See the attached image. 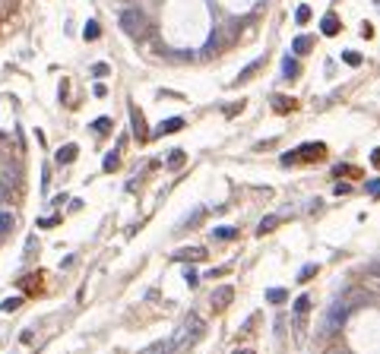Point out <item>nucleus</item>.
I'll return each mask as SVG.
<instances>
[{
  "label": "nucleus",
  "mask_w": 380,
  "mask_h": 354,
  "mask_svg": "<svg viewBox=\"0 0 380 354\" xmlns=\"http://www.w3.org/2000/svg\"><path fill=\"white\" fill-rule=\"evenodd\" d=\"M349 313H352V307H349L346 298H342V301H332L329 310L323 313V320H320V326H317V335H320V338H329L332 332H339Z\"/></svg>",
  "instance_id": "obj_1"
},
{
  "label": "nucleus",
  "mask_w": 380,
  "mask_h": 354,
  "mask_svg": "<svg viewBox=\"0 0 380 354\" xmlns=\"http://www.w3.org/2000/svg\"><path fill=\"white\" fill-rule=\"evenodd\" d=\"M117 26H121V32L130 35V38H139V35H146V16H142L139 7H127V10H121V16H117Z\"/></svg>",
  "instance_id": "obj_2"
},
{
  "label": "nucleus",
  "mask_w": 380,
  "mask_h": 354,
  "mask_svg": "<svg viewBox=\"0 0 380 354\" xmlns=\"http://www.w3.org/2000/svg\"><path fill=\"white\" fill-rule=\"evenodd\" d=\"M200 335H203V320H200L197 313H190L184 320V326H181V332H177V338L171 341V351H184L187 345H194Z\"/></svg>",
  "instance_id": "obj_3"
},
{
  "label": "nucleus",
  "mask_w": 380,
  "mask_h": 354,
  "mask_svg": "<svg viewBox=\"0 0 380 354\" xmlns=\"http://www.w3.org/2000/svg\"><path fill=\"white\" fill-rule=\"evenodd\" d=\"M326 155V146L323 143H304L301 149L282 155V164H292V161H314V158H323Z\"/></svg>",
  "instance_id": "obj_4"
},
{
  "label": "nucleus",
  "mask_w": 380,
  "mask_h": 354,
  "mask_svg": "<svg viewBox=\"0 0 380 354\" xmlns=\"http://www.w3.org/2000/svg\"><path fill=\"white\" fill-rule=\"evenodd\" d=\"M22 184V168L19 164H0V187L4 190H16V187Z\"/></svg>",
  "instance_id": "obj_5"
},
{
  "label": "nucleus",
  "mask_w": 380,
  "mask_h": 354,
  "mask_svg": "<svg viewBox=\"0 0 380 354\" xmlns=\"http://www.w3.org/2000/svg\"><path fill=\"white\" fill-rule=\"evenodd\" d=\"M130 130H133V136L139 139H149V130H146V121H142V114L136 111V104H130Z\"/></svg>",
  "instance_id": "obj_6"
},
{
  "label": "nucleus",
  "mask_w": 380,
  "mask_h": 354,
  "mask_svg": "<svg viewBox=\"0 0 380 354\" xmlns=\"http://www.w3.org/2000/svg\"><path fill=\"white\" fill-rule=\"evenodd\" d=\"M181 127H184V117H168V121H162L149 136H168V133H177Z\"/></svg>",
  "instance_id": "obj_7"
},
{
  "label": "nucleus",
  "mask_w": 380,
  "mask_h": 354,
  "mask_svg": "<svg viewBox=\"0 0 380 354\" xmlns=\"http://www.w3.org/2000/svg\"><path fill=\"white\" fill-rule=\"evenodd\" d=\"M231 298H234V288H228V285H219L216 291H212V307H228L231 304Z\"/></svg>",
  "instance_id": "obj_8"
},
{
  "label": "nucleus",
  "mask_w": 380,
  "mask_h": 354,
  "mask_svg": "<svg viewBox=\"0 0 380 354\" xmlns=\"http://www.w3.org/2000/svg\"><path fill=\"white\" fill-rule=\"evenodd\" d=\"M76 155H79V146H76V143H67V146L57 149L54 161H57V164H70V161H76Z\"/></svg>",
  "instance_id": "obj_9"
},
{
  "label": "nucleus",
  "mask_w": 380,
  "mask_h": 354,
  "mask_svg": "<svg viewBox=\"0 0 380 354\" xmlns=\"http://www.w3.org/2000/svg\"><path fill=\"white\" fill-rule=\"evenodd\" d=\"M361 288L371 294V298H380V272H377V269H371V272L361 278Z\"/></svg>",
  "instance_id": "obj_10"
},
{
  "label": "nucleus",
  "mask_w": 380,
  "mask_h": 354,
  "mask_svg": "<svg viewBox=\"0 0 380 354\" xmlns=\"http://www.w3.org/2000/svg\"><path fill=\"white\" fill-rule=\"evenodd\" d=\"M339 16L336 13H326L323 16V22H320V32H323V35H339Z\"/></svg>",
  "instance_id": "obj_11"
},
{
  "label": "nucleus",
  "mask_w": 380,
  "mask_h": 354,
  "mask_svg": "<svg viewBox=\"0 0 380 354\" xmlns=\"http://www.w3.org/2000/svg\"><path fill=\"white\" fill-rule=\"evenodd\" d=\"M174 259H206V250L203 247H184V250H177Z\"/></svg>",
  "instance_id": "obj_12"
},
{
  "label": "nucleus",
  "mask_w": 380,
  "mask_h": 354,
  "mask_svg": "<svg viewBox=\"0 0 380 354\" xmlns=\"http://www.w3.org/2000/svg\"><path fill=\"white\" fill-rule=\"evenodd\" d=\"M311 44H314L311 35H298L295 44H292V51H295V54H307V51H311Z\"/></svg>",
  "instance_id": "obj_13"
},
{
  "label": "nucleus",
  "mask_w": 380,
  "mask_h": 354,
  "mask_svg": "<svg viewBox=\"0 0 380 354\" xmlns=\"http://www.w3.org/2000/svg\"><path fill=\"white\" fill-rule=\"evenodd\" d=\"M298 73H301L298 61H292V57H285V61H282V76H285V79H295Z\"/></svg>",
  "instance_id": "obj_14"
},
{
  "label": "nucleus",
  "mask_w": 380,
  "mask_h": 354,
  "mask_svg": "<svg viewBox=\"0 0 380 354\" xmlns=\"http://www.w3.org/2000/svg\"><path fill=\"white\" fill-rule=\"evenodd\" d=\"M139 354H171V341H156V345L142 348Z\"/></svg>",
  "instance_id": "obj_15"
},
{
  "label": "nucleus",
  "mask_w": 380,
  "mask_h": 354,
  "mask_svg": "<svg viewBox=\"0 0 380 354\" xmlns=\"http://www.w3.org/2000/svg\"><path fill=\"white\" fill-rule=\"evenodd\" d=\"M99 35H102L99 22H95V19H89V22H86V29H82V38H86V41H95V38H99Z\"/></svg>",
  "instance_id": "obj_16"
},
{
  "label": "nucleus",
  "mask_w": 380,
  "mask_h": 354,
  "mask_svg": "<svg viewBox=\"0 0 380 354\" xmlns=\"http://www.w3.org/2000/svg\"><path fill=\"white\" fill-rule=\"evenodd\" d=\"M212 238H219V241H231V238H238V231L228 228V225H222V228H212Z\"/></svg>",
  "instance_id": "obj_17"
},
{
  "label": "nucleus",
  "mask_w": 380,
  "mask_h": 354,
  "mask_svg": "<svg viewBox=\"0 0 380 354\" xmlns=\"http://www.w3.org/2000/svg\"><path fill=\"white\" fill-rule=\"evenodd\" d=\"M13 225H16V215H13V212H0V234H7Z\"/></svg>",
  "instance_id": "obj_18"
},
{
  "label": "nucleus",
  "mask_w": 380,
  "mask_h": 354,
  "mask_svg": "<svg viewBox=\"0 0 380 354\" xmlns=\"http://www.w3.org/2000/svg\"><path fill=\"white\" fill-rule=\"evenodd\" d=\"M184 161H187V155H184L181 149H174L171 155H168V168H174V171H177V168H184Z\"/></svg>",
  "instance_id": "obj_19"
},
{
  "label": "nucleus",
  "mask_w": 380,
  "mask_h": 354,
  "mask_svg": "<svg viewBox=\"0 0 380 354\" xmlns=\"http://www.w3.org/2000/svg\"><path fill=\"white\" fill-rule=\"evenodd\" d=\"M260 67H263V61H254V64H247V67L241 70V76H238V82H247V79H251V76L257 73Z\"/></svg>",
  "instance_id": "obj_20"
},
{
  "label": "nucleus",
  "mask_w": 380,
  "mask_h": 354,
  "mask_svg": "<svg viewBox=\"0 0 380 354\" xmlns=\"http://www.w3.org/2000/svg\"><path fill=\"white\" fill-rule=\"evenodd\" d=\"M272 104H276V111H292L295 108V98H285V95H276V98H272Z\"/></svg>",
  "instance_id": "obj_21"
},
{
  "label": "nucleus",
  "mask_w": 380,
  "mask_h": 354,
  "mask_svg": "<svg viewBox=\"0 0 380 354\" xmlns=\"http://www.w3.org/2000/svg\"><path fill=\"white\" fill-rule=\"evenodd\" d=\"M117 164H121V155H117V152H108V155H105V161H102V168H105V171H114Z\"/></svg>",
  "instance_id": "obj_22"
},
{
  "label": "nucleus",
  "mask_w": 380,
  "mask_h": 354,
  "mask_svg": "<svg viewBox=\"0 0 380 354\" xmlns=\"http://www.w3.org/2000/svg\"><path fill=\"white\" fill-rule=\"evenodd\" d=\"M307 310H311V298H307V294H301V298L295 301V313H298V316H304Z\"/></svg>",
  "instance_id": "obj_23"
},
{
  "label": "nucleus",
  "mask_w": 380,
  "mask_h": 354,
  "mask_svg": "<svg viewBox=\"0 0 380 354\" xmlns=\"http://www.w3.org/2000/svg\"><path fill=\"white\" fill-rule=\"evenodd\" d=\"M285 298H289V294H285L282 288H269V291H266V301H269V304H282Z\"/></svg>",
  "instance_id": "obj_24"
},
{
  "label": "nucleus",
  "mask_w": 380,
  "mask_h": 354,
  "mask_svg": "<svg viewBox=\"0 0 380 354\" xmlns=\"http://www.w3.org/2000/svg\"><path fill=\"white\" fill-rule=\"evenodd\" d=\"M19 307H22V298H7L4 304H0V310H4V313H13V310H19Z\"/></svg>",
  "instance_id": "obj_25"
},
{
  "label": "nucleus",
  "mask_w": 380,
  "mask_h": 354,
  "mask_svg": "<svg viewBox=\"0 0 380 354\" xmlns=\"http://www.w3.org/2000/svg\"><path fill=\"white\" fill-rule=\"evenodd\" d=\"M92 130H95V133H99V136H105V133H108V130H111V121H108V117H99V121L92 124Z\"/></svg>",
  "instance_id": "obj_26"
},
{
  "label": "nucleus",
  "mask_w": 380,
  "mask_h": 354,
  "mask_svg": "<svg viewBox=\"0 0 380 354\" xmlns=\"http://www.w3.org/2000/svg\"><path fill=\"white\" fill-rule=\"evenodd\" d=\"M279 225V218L276 215H269V218H263V221H260V228H257V234H266V231H272V228H276Z\"/></svg>",
  "instance_id": "obj_27"
},
{
  "label": "nucleus",
  "mask_w": 380,
  "mask_h": 354,
  "mask_svg": "<svg viewBox=\"0 0 380 354\" xmlns=\"http://www.w3.org/2000/svg\"><path fill=\"white\" fill-rule=\"evenodd\" d=\"M342 61H346L349 67H361V54H355V51H342Z\"/></svg>",
  "instance_id": "obj_28"
},
{
  "label": "nucleus",
  "mask_w": 380,
  "mask_h": 354,
  "mask_svg": "<svg viewBox=\"0 0 380 354\" xmlns=\"http://www.w3.org/2000/svg\"><path fill=\"white\" fill-rule=\"evenodd\" d=\"M317 269H320V266H314V263H311V266H304L301 272H298V281H311V275H317Z\"/></svg>",
  "instance_id": "obj_29"
},
{
  "label": "nucleus",
  "mask_w": 380,
  "mask_h": 354,
  "mask_svg": "<svg viewBox=\"0 0 380 354\" xmlns=\"http://www.w3.org/2000/svg\"><path fill=\"white\" fill-rule=\"evenodd\" d=\"M203 212H206V209H197V212H194V215H187V218L181 221V228H190V225H197V221H200V218H203Z\"/></svg>",
  "instance_id": "obj_30"
},
{
  "label": "nucleus",
  "mask_w": 380,
  "mask_h": 354,
  "mask_svg": "<svg viewBox=\"0 0 380 354\" xmlns=\"http://www.w3.org/2000/svg\"><path fill=\"white\" fill-rule=\"evenodd\" d=\"M307 19H311V7H298V13H295V22H298V26H304Z\"/></svg>",
  "instance_id": "obj_31"
},
{
  "label": "nucleus",
  "mask_w": 380,
  "mask_h": 354,
  "mask_svg": "<svg viewBox=\"0 0 380 354\" xmlns=\"http://www.w3.org/2000/svg\"><path fill=\"white\" fill-rule=\"evenodd\" d=\"M184 281H187L190 288H197V285H200V275L194 272V269H187V272H184Z\"/></svg>",
  "instance_id": "obj_32"
},
{
  "label": "nucleus",
  "mask_w": 380,
  "mask_h": 354,
  "mask_svg": "<svg viewBox=\"0 0 380 354\" xmlns=\"http://www.w3.org/2000/svg\"><path fill=\"white\" fill-rule=\"evenodd\" d=\"M323 354H349V348H346V345H329Z\"/></svg>",
  "instance_id": "obj_33"
},
{
  "label": "nucleus",
  "mask_w": 380,
  "mask_h": 354,
  "mask_svg": "<svg viewBox=\"0 0 380 354\" xmlns=\"http://www.w3.org/2000/svg\"><path fill=\"white\" fill-rule=\"evenodd\" d=\"M367 193H374V196H380V177H377V181H367Z\"/></svg>",
  "instance_id": "obj_34"
},
{
  "label": "nucleus",
  "mask_w": 380,
  "mask_h": 354,
  "mask_svg": "<svg viewBox=\"0 0 380 354\" xmlns=\"http://www.w3.org/2000/svg\"><path fill=\"white\" fill-rule=\"evenodd\" d=\"M92 73H95V76H108V64H95Z\"/></svg>",
  "instance_id": "obj_35"
},
{
  "label": "nucleus",
  "mask_w": 380,
  "mask_h": 354,
  "mask_svg": "<svg viewBox=\"0 0 380 354\" xmlns=\"http://www.w3.org/2000/svg\"><path fill=\"white\" fill-rule=\"evenodd\" d=\"M7 10H10V0H0V16H4Z\"/></svg>",
  "instance_id": "obj_36"
},
{
  "label": "nucleus",
  "mask_w": 380,
  "mask_h": 354,
  "mask_svg": "<svg viewBox=\"0 0 380 354\" xmlns=\"http://www.w3.org/2000/svg\"><path fill=\"white\" fill-rule=\"evenodd\" d=\"M371 161H374V164H380V149H377V152H374V155H371Z\"/></svg>",
  "instance_id": "obj_37"
},
{
  "label": "nucleus",
  "mask_w": 380,
  "mask_h": 354,
  "mask_svg": "<svg viewBox=\"0 0 380 354\" xmlns=\"http://www.w3.org/2000/svg\"><path fill=\"white\" fill-rule=\"evenodd\" d=\"M234 354H251V351H234Z\"/></svg>",
  "instance_id": "obj_38"
},
{
  "label": "nucleus",
  "mask_w": 380,
  "mask_h": 354,
  "mask_svg": "<svg viewBox=\"0 0 380 354\" xmlns=\"http://www.w3.org/2000/svg\"><path fill=\"white\" fill-rule=\"evenodd\" d=\"M374 269H377V272H380V266H374Z\"/></svg>",
  "instance_id": "obj_39"
},
{
  "label": "nucleus",
  "mask_w": 380,
  "mask_h": 354,
  "mask_svg": "<svg viewBox=\"0 0 380 354\" xmlns=\"http://www.w3.org/2000/svg\"><path fill=\"white\" fill-rule=\"evenodd\" d=\"M0 139H4V136H0Z\"/></svg>",
  "instance_id": "obj_40"
}]
</instances>
